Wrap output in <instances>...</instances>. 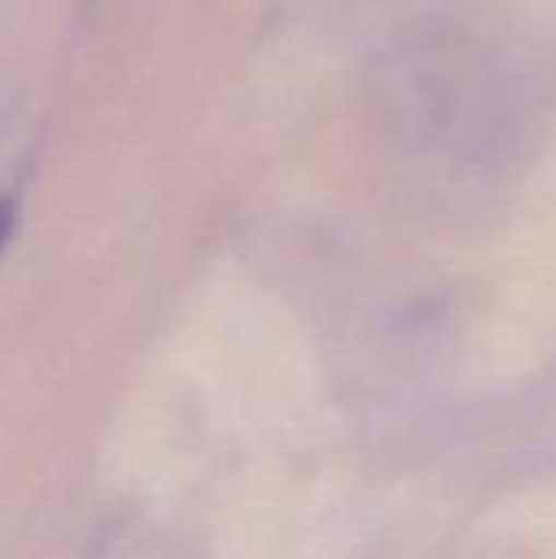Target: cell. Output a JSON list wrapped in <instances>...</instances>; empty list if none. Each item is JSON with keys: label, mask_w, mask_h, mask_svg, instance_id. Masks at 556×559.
I'll list each match as a JSON object with an SVG mask.
<instances>
[{"label": "cell", "mask_w": 556, "mask_h": 559, "mask_svg": "<svg viewBox=\"0 0 556 559\" xmlns=\"http://www.w3.org/2000/svg\"><path fill=\"white\" fill-rule=\"evenodd\" d=\"M13 223H16V203L13 200H0V252L13 233Z\"/></svg>", "instance_id": "1"}]
</instances>
